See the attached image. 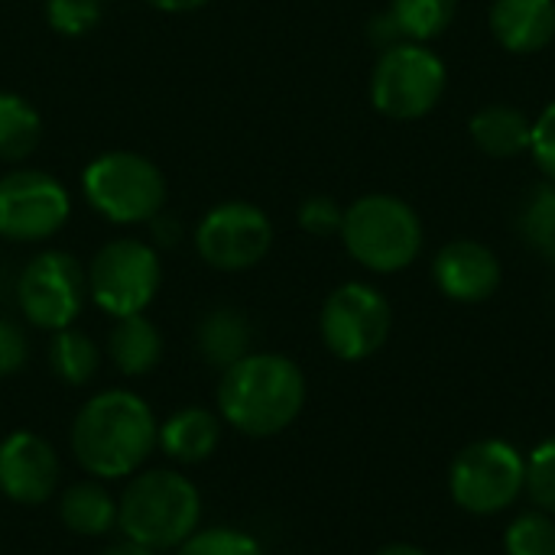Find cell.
<instances>
[{"instance_id":"obj_28","label":"cell","mask_w":555,"mask_h":555,"mask_svg":"<svg viewBox=\"0 0 555 555\" xmlns=\"http://www.w3.org/2000/svg\"><path fill=\"white\" fill-rule=\"evenodd\" d=\"M524 234L527 241L543 254L555 260V189L553 185H543L533 202L527 205V215H524Z\"/></svg>"},{"instance_id":"obj_8","label":"cell","mask_w":555,"mask_h":555,"mask_svg":"<svg viewBox=\"0 0 555 555\" xmlns=\"http://www.w3.org/2000/svg\"><path fill=\"white\" fill-rule=\"evenodd\" d=\"M446 91V65L423 42L390 46L371 75V101L384 117L416 120L429 114Z\"/></svg>"},{"instance_id":"obj_17","label":"cell","mask_w":555,"mask_h":555,"mask_svg":"<svg viewBox=\"0 0 555 555\" xmlns=\"http://www.w3.org/2000/svg\"><path fill=\"white\" fill-rule=\"evenodd\" d=\"M59 520L75 537H107L117 527V498L98 481H75L59 498Z\"/></svg>"},{"instance_id":"obj_24","label":"cell","mask_w":555,"mask_h":555,"mask_svg":"<svg viewBox=\"0 0 555 555\" xmlns=\"http://www.w3.org/2000/svg\"><path fill=\"white\" fill-rule=\"evenodd\" d=\"M504 555H555V520L543 511L520 514L504 533Z\"/></svg>"},{"instance_id":"obj_27","label":"cell","mask_w":555,"mask_h":555,"mask_svg":"<svg viewBox=\"0 0 555 555\" xmlns=\"http://www.w3.org/2000/svg\"><path fill=\"white\" fill-rule=\"evenodd\" d=\"M101 0H46V20L62 36H85L101 23Z\"/></svg>"},{"instance_id":"obj_21","label":"cell","mask_w":555,"mask_h":555,"mask_svg":"<svg viewBox=\"0 0 555 555\" xmlns=\"http://www.w3.org/2000/svg\"><path fill=\"white\" fill-rule=\"evenodd\" d=\"M49 367L52 374L68 384V387H85L98 377L101 371V348L94 345L91 335L78 332V328H62L52 332L49 341Z\"/></svg>"},{"instance_id":"obj_22","label":"cell","mask_w":555,"mask_h":555,"mask_svg":"<svg viewBox=\"0 0 555 555\" xmlns=\"http://www.w3.org/2000/svg\"><path fill=\"white\" fill-rule=\"evenodd\" d=\"M42 137V117L36 107L13 91H0V159L20 163L26 159Z\"/></svg>"},{"instance_id":"obj_26","label":"cell","mask_w":555,"mask_h":555,"mask_svg":"<svg viewBox=\"0 0 555 555\" xmlns=\"http://www.w3.org/2000/svg\"><path fill=\"white\" fill-rule=\"evenodd\" d=\"M527 494L537 511L555 517V436L527 455Z\"/></svg>"},{"instance_id":"obj_19","label":"cell","mask_w":555,"mask_h":555,"mask_svg":"<svg viewBox=\"0 0 555 555\" xmlns=\"http://www.w3.org/2000/svg\"><path fill=\"white\" fill-rule=\"evenodd\" d=\"M472 140L481 153L494 159H511L530 150V133L533 124L524 111L511 104H491L472 117Z\"/></svg>"},{"instance_id":"obj_6","label":"cell","mask_w":555,"mask_h":555,"mask_svg":"<svg viewBox=\"0 0 555 555\" xmlns=\"http://www.w3.org/2000/svg\"><path fill=\"white\" fill-rule=\"evenodd\" d=\"M527 491V455L504 439H481L462 449L449 468L452 501L475 517L504 514Z\"/></svg>"},{"instance_id":"obj_13","label":"cell","mask_w":555,"mask_h":555,"mask_svg":"<svg viewBox=\"0 0 555 555\" xmlns=\"http://www.w3.org/2000/svg\"><path fill=\"white\" fill-rule=\"evenodd\" d=\"M59 488V455L33 429L0 439V494L20 507H42Z\"/></svg>"},{"instance_id":"obj_35","label":"cell","mask_w":555,"mask_h":555,"mask_svg":"<svg viewBox=\"0 0 555 555\" xmlns=\"http://www.w3.org/2000/svg\"><path fill=\"white\" fill-rule=\"evenodd\" d=\"M101 3H107V0H101Z\"/></svg>"},{"instance_id":"obj_5","label":"cell","mask_w":555,"mask_h":555,"mask_svg":"<svg viewBox=\"0 0 555 555\" xmlns=\"http://www.w3.org/2000/svg\"><path fill=\"white\" fill-rule=\"evenodd\" d=\"M85 202L114 224L156 221L166 202V179L140 153L114 150L94 156L81 172Z\"/></svg>"},{"instance_id":"obj_14","label":"cell","mask_w":555,"mask_h":555,"mask_svg":"<svg viewBox=\"0 0 555 555\" xmlns=\"http://www.w3.org/2000/svg\"><path fill=\"white\" fill-rule=\"evenodd\" d=\"M436 286L455 302H485L501 286V260L481 241H452L433 260Z\"/></svg>"},{"instance_id":"obj_9","label":"cell","mask_w":555,"mask_h":555,"mask_svg":"<svg viewBox=\"0 0 555 555\" xmlns=\"http://www.w3.org/2000/svg\"><path fill=\"white\" fill-rule=\"evenodd\" d=\"M390 325H393V312L387 296L367 283L338 286L325 299L319 315V332L325 348L348 364L377 354L390 338Z\"/></svg>"},{"instance_id":"obj_23","label":"cell","mask_w":555,"mask_h":555,"mask_svg":"<svg viewBox=\"0 0 555 555\" xmlns=\"http://www.w3.org/2000/svg\"><path fill=\"white\" fill-rule=\"evenodd\" d=\"M459 13V0H393L390 23L400 36L426 42L442 36Z\"/></svg>"},{"instance_id":"obj_12","label":"cell","mask_w":555,"mask_h":555,"mask_svg":"<svg viewBox=\"0 0 555 555\" xmlns=\"http://www.w3.org/2000/svg\"><path fill=\"white\" fill-rule=\"evenodd\" d=\"M273 247V224L263 208L250 202L215 205L195 228L198 257L224 273L257 267Z\"/></svg>"},{"instance_id":"obj_33","label":"cell","mask_w":555,"mask_h":555,"mask_svg":"<svg viewBox=\"0 0 555 555\" xmlns=\"http://www.w3.org/2000/svg\"><path fill=\"white\" fill-rule=\"evenodd\" d=\"M101 555H159V553H153V550H146V546H137V543H130V540H120V543L107 546Z\"/></svg>"},{"instance_id":"obj_32","label":"cell","mask_w":555,"mask_h":555,"mask_svg":"<svg viewBox=\"0 0 555 555\" xmlns=\"http://www.w3.org/2000/svg\"><path fill=\"white\" fill-rule=\"evenodd\" d=\"M143 3H150V7H156L163 13H189V10L205 7L208 0H143Z\"/></svg>"},{"instance_id":"obj_16","label":"cell","mask_w":555,"mask_h":555,"mask_svg":"<svg viewBox=\"0 0 555 555\" xmlns=\"http://www.w3.org/2000/svg\"><path fill=\"white\" fill-rule=\"evenodd\" d=\"M221 442V416L205 406L176 410L166 423H159L156 446L176 465H202L215 455Z\"/></svg>"},{"instance_id":"obj_2","label":"cell","mask_w":555,"mask_h":555,"mask_svg":"<svg viewBox=\"0 0 555 555\" xmlns=\"http://www.w3.org/2000/svg\"><path fill=\"white\" fill-rule=\"evenodd\" d=\"M218 416L250 439L286 433L306 406L302 367L273 351H250L218 380Z\"/></svg>"},{"instance_id":"obj_3","label":"cell","mask_w":555,"mask_h":555,"mask_svg":"<svg viewBox=\"0 0 555 555\" xmlns=\"http://www.w3.org/2000/svg\"><path fill=\"white\" fill-rule=\"evenodd\" d=\"M202 524L198 488L172 468H150L130 475L117 498V530L124 540L153 553L179 550Z\"/></svg>"},{"instance_id":"obj_25","label":"cell","mask_w":555,"mask_h":555,"mask_svg":"<svg viewBox=\"0 0 555 555\" xmlns=\"http://www.w3.org/2000/svg\"><path fill=\"white\" fill-rule=\"evenodd\" d=\"M176 555H267L263 546L244 533V530H234V527H208V530H195Z\"/></svg>"},{"instance_id":"obj_30","label":"cell","mask_w":555,"mask_h":555,"mask_svg":"<svg viewBox=\"0 0 555 555\" xmlns=\"http://www.w3.org/2000/svg\"><path fill=\"white\" fill-rule=\"evenodd\" d=\"M29 361V341H26V332L10 322V319H0V380L3 377H13L26 367Z\"/></svg>"},{"instance_id":"obj_29","label":"cell","mask_w":555,"mask_h":555,"mask_svg":"<svg viewBox=\"0 0 555 555\" xmlns=\"http://www.w3.org/2000/svg\"><path fill=\"white\" fill-rule=\"evenodd\" d=\"M341 221H345V211L338 208V202L325 198V195H312L302 202L299 208V224L302 231L315 234V237H332L341 231Z\"/></svg>"},{"instance_id":"obj_1","label":"cell","mask_w":555,"mask_h":555,"mask_svg":"<svg viewBox=\"0 0 555 555\" xmlns=\"http://www.w3.org/2000/svg\"><path fill=\"white\" fill-rule=\"evenodd\" d=\"M159 423L133 390L94 393L72 423V455L88 478L120 481L137 475L156 452Z\"/></svg>"},{"instance_id":"obj_20","label":"cell","mask_w":555,"mask_h":555,"mask_svg":"<svg viewBox=\"0 0 555 555\" xmlns=\"http://www.w3.org/2000/svg\"><path fill=\"white\" fill-rule=\"evenodd\" d=\"M250 341H254L250 322L244 319V312L228 309V306L211 309L198 322V332H195V345H198L202 361L218 367V371H224L234 361H241L244 354H250Z\"/></svg>"},{"instance_id":"obj_10","label":"cell","mask_w":555,"mask_h":555,"mask_svg":"<svg viewBox=\"0 0 555 555\" xmlns=\"http://www.w3.org/2000/svg\"><path fill=\"white\" fill-rule=\"evenodd\" d=\"M88 296V276L81 263L65 250H46L33 257L16 283V302L23 319L42 332H62L75 325Z\"/></svg>"},{"instance_id":"obj_15","label":"cell","mask_w":555,"mask_h":555,"mask_svg":"<svg viewBox=\"0 0 555 555\" xmlns=\"http://www.w3.org/2000/svg\"><path fill=\"white\" fill-rule=\"evenodd\" d=\"M491 33L517 55L546 49L555 39V0H494Z\"/></svg>"},{"instance_id":"obj_7","label":"cell","mask_w":555,"mask_h":555,"mask_svg":"<svg viewBox=\"0 0 555 555\" xmlns=\"http://www.w3.org/2000/svg\"><path fill=\"white\" fill-rule=\"evenodd\" d=\"M88 296L111 319L146 312L159 293L163 267L159 254L137 237H117L104 244L88 267Z\"/></svg>"},{"instance_id":"obj_11","label":"cell","mask_w":555,"mask_h":555,"mask_svg":"<svg viewBox=\"0 0 555 555\" xmlns=\"http://www.w3.org/2000/svg\"><path fill=\"white\" fill-rule=\"evenodd\" d=\"M72 215L68 189L39 169H16L0 179V237L36 244L62 231Z\"/></svg>"},{"instance_id":"obj_4","label":"cell","mask_w":555,"mask_h":555,"mask_svg":"<svg viewBox=\"0 0 555 555\" xmlns=\"http://www.w3.org/2000/svg\"><path fill=\"white\" fill-rule=\"evenodd\" d=\"M345 250L374 273L406 270L423 250L420 215L397 195H364L345 208Z\"/></svg>"},{"instance_id":"obj_34","label":"cell","mask_w":555,"mask_h":555,"mask_svg":"<svg viewBox=\"0 0 555 555\" xmlns=\"http://www.w3.org/2000/svg\"><path fill=\"white\" fill-rule=\"evenodd\" d=\"M374 555H429V553H426V550H420V546H410V543H390V546L377 550Z\"/></svg>"},{"instance_id":"obj_18","label":"cell","mask_w":555,"mask_h":555,"mask_svg":"<svg viewBox=\"0 0 555 555\" xmlns=\"http://www.w3.org/2000/svg\"><path fill=\"white\" fill-rule=\"evenodd\" d=\"M107 358L124 377H146L163 361V335L143 312L114 319L107 335Z\"/></svg>"},{"instance_id":"obj_31","label":"cell","mask_w":555,"mask_h":555,"mask_svg":"<svg viewBox=\"0 0 555 555\" xmlns=\"http://www.w3.org/2000/svg\"><path fill=\"white\" fill-rule=\"evenodd\" d=\"M530 153L537 159V166L553 179L555 185V101L533 120V133H530Z\"/></svg>"}]
</instances>
